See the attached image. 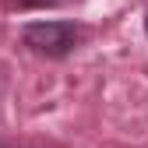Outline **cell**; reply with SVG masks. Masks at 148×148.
Wrapping results in <instances>:
<instances>
[{"instance_id": "6da1fadb", "label": "cell", "mask_w": 148, "mask_h": 148, "mask_svg": "<svg viewBox=\"0 0 148 148\" xmlns=\"http://www.w3.org/2000/svg\"><path fill=\"white\" fill-rule=\"evenodd\" d=\"M85 39V28L78 21H28L21 25V42L46 60H60L67 53L78 49V42Z\"/></svg>"}, {"instance_id": "7a4b0ae2", "label": "cell", "mask_w": 148, "mask_h": 148, "mask_svg": "<svg viewBox=\"0 0 148 148\" xmlns=\"http://www.w3.org/2000/svg\"><path fill=\"white\" fill-rule=\"evenodd\" d=\"M46 4H57V0H18V7H46Z\"/></svg>"}, {"instance_id": "3957f363", "label": "cell", "mask_w": 148, "mask_h": 148, "mask_svg": "<svg viewBox=\"0 0 148 148\" xmlns=\"http://www.w3.org/2000/svg\"><path fill=\"white\" fill-rule=\"evenodd\" d=\"M145 35H148V14H145Z\"/></svg>"}]
</instances>
